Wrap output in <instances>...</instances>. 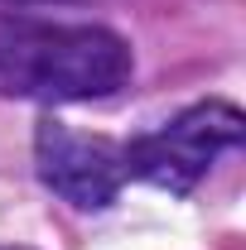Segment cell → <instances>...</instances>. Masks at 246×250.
Returning a JSON list of instances; mask_svg holds the SVG:
<instances>
[{"label": "cell", "instance_id": "6da1fadb", "mask_svg": "<svg viewBox=\"0 0 246 250\" xmlns=\"http://www.w3.org/2000/svg\"><path fill=\"white\" fill-rule=\"evenodd\" d=\"M135 77V53L116 29L82 20L0 15V96L15 101H97Z\"/></svg>", "mask_w": 246, "mask_h": 250}, {"label": "cell", "instance_id": "7a4b0ae2", "mask_svg": "<svg viewBox=\"0 0 246 250\" xmlns=\"http://www.w3.org/2000/svg\"><path fill=\"white\" fill-rule=\"evenodd\" d=\"M242 135H246L242 106H232L222 96L193 101L188 111H179L159 130L121 145L125 178H145V183L169 188V192H193L198 178L213 168L217 159L242 145Z\"/></svg>", "mask_w": 246, "mask_h": 250}, {"label": "cell", "instance_id": "3957f363", "mask_svg": "<svg viewBox=\"0 0 246 250\" xmlns=\"http://www.w3.org/2000/svg\"><path fill=\"white\" fill-rule=\"evenodd\" d=\"M34 168L39 183L77 212H101L125 188L121 145L101 135H77L63 121H39L34 130Z\"/></svg>", "mask_w": 246, "mask_h": 250}, {"label": "cell", "instance_id": "277c9868", "mask_svg": "<svg viewBox=\"0 0 246 250\" xmlns=\"http://www.w3.org/2000/svg\"><path fill=\"white\" fill-rule=\"evenodd\" d=\"M0 250H29V246H0Z\"/></svg>", "mask_w": 246, "mask_h": 250}]
</instances>
